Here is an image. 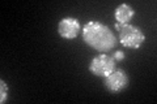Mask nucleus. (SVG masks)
I'll return each mask as SVG.
<instances>
[{
    "label": "nucleus",
    "mask_w": 157,
    "mask_h": 104,
    "mask_svg": "<svg viewBox=\"0 0 157 104\" xmlns=\"http://www.w3.org/2000/svg\"><path fill=\"white\" fill-rule=\"evenodd\" d=\"M82 41L86 46L96 49L101 53L110 52L117 46V37L107 25L96 20L86 22L81 30Z\"/></svg>",
    "instance_id": "obj_1"
},
{
    "label": "nucleus",
    "mask_w": 157,
    "mask_h": 104,
    "mask_svg": "<svg viewBox=\"0 0 157 104\" xmlns=\"http://www.w3.org/2000/svg\"><path fill=\"white\" fill-rule=\"evenodd\" d=\"M119 33V42L123 47L131 48V49H139L145 42V34L140 27L135 26L131 23L122 25L118 30Z\"/></svg>",
    "instance_id": "obj_2"
},
{
    "label": "nucleus",
    "mask_w": 157,
    "mask_h": 104,
    "mask_svg": "<svg viewBox=\"0 0 157 104\" xmlns=\"http://www.w3.org/2000/svg\"><path fill=\"white\" fill-rule=\"evenodd\" d=\"M117 69V61L107 53H100L89 63V72L96 77L105 78Z\"/></svg>",
    "instance_id": "obj_3"
},
{
    "label": "nucleus",
    "mask_w": 157,
    "mask_h": 104,
    "mask_svg": "<svg viewBox=\"0 0 157 104\" xmlns=\"http://www.w3.org/2000/svg\"><path fill=\"white\" fill-rule=\"evenodd\" d=\"M104 85L107 91H110L111 94H117V92H121V91H123L124 88L128 87L130 77L123 69H115L111 74L105 77Z\"/></svg>",
    "instance_id": "obj_4"
},
{
    "label": "nucleus",
    "mask_w": 157,
    "mask_h": 104,
    "mask_svg": "<svg viewBox=\"0 0 157 104\" xmlns=\"http://www.w3.org/2000/svg\"><path fill=\"white\" fill-rule=\"evenodd\" d=\"M81 31L80 21L75 17H64L58 23V33L59 35L68 41L77 38V35Z\"/></svg>",
    "instance_id": "obj_5"
},
{
    "label": "nucleus",
    "mask_w": 157,
    "mask_h": 104,
    "mask_svg": "<svg viewBox=\"0 0 157 104\" xmlns=\"http://www.w3.org/2000/svg\"><path fill=\"white\" fill-rule=\"evenodd\" d=\"M135 16V9L132 8L130 4H121L115 8V12H114V17L117 20L118 23L121 25H126V23H130V21Z\"/></svg>",
    "instance_id": "obj_6"
},
{
    "label": "nucleus",
    "mask_w": 157,
    "mask_h": 104,
    "mask_svg": "<svg viewBox=\"0 0 157 104\" xmlns=\"http://www.w3.org/2000/svg\"><path fill=\"white\" fill-rule=\"evenodd\" d=\"M8 99V85L7 82L2 80L0 81V103L4 104Z\"/></svg>",
    "instance_id": "obj_7"
},
{
    "label": "nucleus",
    "mask_w": 157,
    "mask_h": 104,
    "mask_svg": "<svg viewBox=\"0 0 157 104\" xmlns=\"http://www.w3.org/2000/svg\"><path fill=\"white\" fill-rule=\"evenodd\" d=\"M113 57H114V60L115 61H122V60H124V57H126V55H124V52L123 51H115V52H113V55H111Z\"/></svg>",
    "instance_id": "obj_8"
},
{
    "label": "nucleus",
    "mask_w": 157,
    "mask_h": 104,
    "mask_svg": "<svg viewBox=\"0 0 157 104\" xmlns=\"http://www.w3.org/2000/svg\"><path fill=\"white\" fill-rule=\"evenodd\" d=\"M121 26H122V25H121V23H118V22H115V29H117V30H119V29H121Z\"/></svg>",
    "instance_id": "obj_9"
}]
</instances>
